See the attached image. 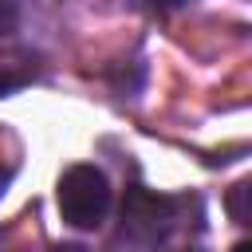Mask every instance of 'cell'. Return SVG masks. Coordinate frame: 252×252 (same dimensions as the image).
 <instances>
[{"instance_id":"1","label":"cell","mask_w":252,"mask_h":252,"mask_svg":"<svg viewBox=\"0 0 252 252\" xmlns=\"http://www.w3.org/2000/svg\"><path fill=\"white\" fill-rule=\"evenodd\" d=\"M59 213L75 228H98L110 209V185L94 165H71L59 177Z\"/></svg>"},{"instance_id":"2","label":"cell","mask_w":252,"mask_h":252,"mask_svg":"<svg viewBox=\"0 0 252 252\" xmlns=\"http://www.w3.org/2000/svg\"><path fill=\"white\" fill-rule=\"evenodd\" d=\"M173 209V201H165V197H154V193H146V189H130V197H126V205H122V228H130L134 236H142V240H158L161 232H165V213Z\"/></svg>"},{"instance_id":"3","label":"cell","mask_w":252,"mask_h":252,"mask_svg":"<svg viewBox=\"0 0 252 252\" xmlns=\"http://www.w3.org/2000/svg\"><path fill=\"white\" fill-rule=\"evenodd\" d=\"M248 197H252V185H248V181H236V185L228 189V201H224V205H228V217H232L236 224H248V217H252V213H248Z\"/></svg>"},{"instance_id":"4","label":"cell","mask_w":252,"mask_h":252,"mask_svg":"<svg viewBox=\"0 0 252 252\" xmlns=\"http://www.w3.org/2000/svg\"><path fill=\"white\" fill-rule=\"evenodd\" d=\"M20 28V0H0V39Z\"/></svg>"},{"instance_id":"5","label":"cell","mask_w":252,"mask_h":252,"mask_svg":"<svg viewBox=\"0 0 252 252\" xmlns=\"http://www.w3.org/2000/svg\"><path fill=\"white\" fill-rule=\"evenodd\" d=\"M24 83H28V71H8V67H0V94L16 91V87H24Z\"/></svg>"},{"instance_id":"6","label":"cell","mask_w":252,"mask_h":252,"mask_svg":"<svg viewBox=\"0 0 252 252\" xmlns=\"http://www.w3.org/2000/svg\"><path fill=\"white\" fill-rule=\"evenodd\" d=\"M232 252H252V244H248V240H240V244H236Z\"/></svg>"},{"instance_id":"7","label":"cell","mask_w":252,"mask_h":252,"mask_svg":"<svg viewBox=\"0 0 252 252\" xmlns=\"http://www.w3.org/2000/svg\"><path fill=\"white\" fill-rule=\"evenodd\" d=\"M4 189H8V173L0 169V197H4Z\"/></svg>"},{"instance_id":"8","label":"cell","mask_w":252,"mask_h":252,"mask_svg":"<svg viewBox=\"0 0 252 252\" xmlns=\"http://www.w3.org/2000/svg\"><path fill=\"white\" fill-rule=\"evenodd\" d=\"M158 4H165V8H173V4H185V0H158Z\"/></svg>"},{"instance_id":"9","label":"cell","mask_w":252,"mask_h":252,"mask_svg":"<svg viewBox=\"0 0 252 252\" xmlns=\"http://www.w3.org/2000/svg\"><path fill=\"white\" fill-rule=\"evenodd\" d=\"M189 252H193V248H189Z\"/></svg>"}]
</instances>
